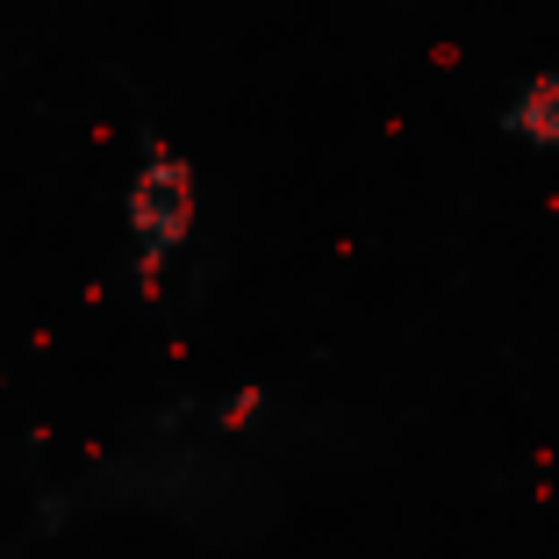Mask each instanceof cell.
Returning a JSON list of instances; mask_svg holds the SVG:
<instances>
[{"instance_id":"obj_1","label":"cell","mask_w":559,"mask_h":559,"mask_svg":"<svg viewBox=\"0 0 559 559\" xmlns=\"http://www.w3.org/2000/svg\"><path fill=\"white\" fill-rule=\"evenodd\" d=\"M130 223H136V251H144V273H158L173 251L187 245V223H194V201H187V173L173 158H151V173L136 180L130 201Z\"/></svg>"},{"instance_id":"obj_2","label":"cell","mask_w":559,"mask_h":559,"mask_svg":"<svg viewBox=\"0 0 559 559\" xmlns=\"http://www.w3.org/2000/svg\"><path fill=\"white\" fill-rule=\"evenodd\" d=\"M516 130L545 136V144H559V80H538L524 94V108H516Z\"/></svg>"}]
</instances>
